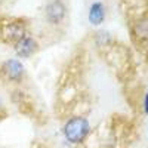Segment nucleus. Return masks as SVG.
Masks as SVG:
<instances>
[{
    "mask_svg": "<svg viewBox=\"0 0 148 148\" xmlns=\"http://www.w3.org/2000/svg\"><path fill=\"white\" fill-rule=\"evenodd\" d=\"M88 19L93 27L101 25L105 19V6L101 2H93L89 8V14H88Z\"/></svg>",
    "mask_w": 148,
    "mask_h": 148,
    "instance_id": "0eeeda50",
    "label": "nucleus"
},
{
    "mask_svg": "<svg viewBox=\"0 0 148 148\" xmlns=\"http://www.w3.org/2000/svg\"><path fill=\"white\" fill-rule=\"evenodd\" d=\"M142 105H144V113L148 114V92L144 93V101H142Z\"/></svg>",
    "mask_w": 148,
    "mask_h": 148,
    "instance_id": "6e6552de",
    "label": "nucleus"
},
{
    "mask_svg": "<svg viewBox=\"0 0 148 148\" xmlns=\"http://www.w3.org/2000/svg\"><path fill=\"white\" fill-rule=\"evenodd\" d=\"M130 33L133 42L148 51V10L133 19L130 24Z\"/></svg>",
    "mask_w": 148,
    "mask_h": 148,
    "instance_id": "f03ea898",
    "label": "nucleus"
},
{
    "mask_svg": "<svg viewBox=\"0 0 148 148\" xmlns=\"http://www.w3.org/2000/svg\"><path fill=\"white\" fill-rule=\"evenodd\" d=\"M24 65L19 59H8L2 64V74L14 83H21L24 79Z\"/></svg>",
    "mask_w": 148,
    "mask_h": 148,
    "instance_id": "20e7f679",
    "label": "nucleus"
},
{
    "mask_svg": "<svg viewBox=\"0 0 148 148\" xmlns=\"http://www.w3.org/2000/svg\"><path fill=\"white\" fill-rule=\"evenodd\" d=\"M65 15H67V8L61 0H52L51 3H47V6H46V18L51 24L58 25V24H61L64 21Z\"/></svg>",
    "mask_w": 148,
    "mask_h": 148,
    "instance_id": "423d86ee",
    "label": "nucleus"
},
{
    "mask_svg": "<svg viewBox=\"0 0 148 148\" xmlns=\"http://www.w3.org/2000/svg\"><path fill=\"white\" fill-rule=\"evenodd\" d=\"M0 34H2V37L6 42L16 43L22 36L27 34V24H24L22 21H18V19L5 22L0 27Z\"/></svg>",
    "mask_w": 148,
    "mask_h": 148,
    "instance_id": "7ed1b4c3",
    "label": "nucleus"
},
{
    "mask_svg": "<svg viewBox=\"0 0 148 148\" xmlns=\"http://www.w3.org/2000/svg\"><path fill=\"white\" fill-rule=\"evenodd\" d=\"M2 108H3V104H2V99H0V111H2Z\"/></svg>",
    "mask_w": 148,
    "mask_h": 148,
    "instance_id": "1a4fd4ad",
    "label": "nucleus"
},
{
    "mask_svg": "<svg viewBox=\"0 0 148 148\" xmlns=\"http://www.w3.org/2000/svg\"><path fill=\"white\" fill-rule=\"evenodd\" d=\"M14 47H15V52L19 58H30L31 55H34L37 52L39 43H37V40L31 34L27 33L25 36H22L16 43H14Z\"/></svg>",
    "mask_w": 148,
    "mask_h": 148,
    "instance_id": "39448f33",
    "label": "nucleus"
},
{
    "mask_svg": "<svg viewBox=\"0 0 148 148\" xmlns=\"http://www.w3.org/2000/svg\"><path fill=\"white\" fill-rule=\"evenodd\" d=\"M62 133L67 142L71 145H80L84 142V139L88 138V135L90 133V125L89 120L83 116H74L70 117L65 125L62 127Z\"/></svg>",
    "mask_w": 148,
    "mask_h": 148,
    "instance_id": "f257e3e1",
    "label": "nucleus"
}]
</instances>
